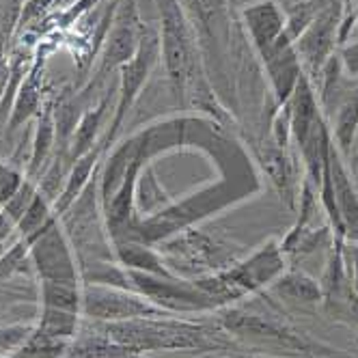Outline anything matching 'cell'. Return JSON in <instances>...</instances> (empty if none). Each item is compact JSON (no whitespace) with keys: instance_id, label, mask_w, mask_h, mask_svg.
Returning <instances> with one entry per match:
<instances>
[{"instance_id":"13","label":"cell","mask_w":358,"mask_h":358,"mask_svg":"<svg viewBox=\"0 0 358 358\" xmlns=\"http://www.w3.org/2000/svg\"><path fill=\"white\" fill-rule=\"evenodd\" d=\"M41 73H43V61H35L31 73L24 78L17 95H15V104L11 113V127H17L27 121L33 113L39 110L41 104Z\"/></svg>"},{"instance_id":"15","label":"cell","mask_w":358,"mask_h":358,"mask_svg":"<svg viewBox=\"0 0 358 358\" xmlns=\"http://www.w3.org/2000/svg\"><path fill=\"white\" fill-rule=\"evenodd\" d=\"M67 358H143L141 354L127 350L104 335L80 339L69 352Z\"/></svg>"},{"instance_id":"25","label":"cell","mask_w":358,"mask_h":358,"mask_svg":"<svg viewBox=\"0 0 358 358\" xmlns=\"http://www.w3.org/2000/svg\"><path fill=\"white\" fill-rule=\"evenodd\" d=\"M24 255H27V244H15L7 255H3L0 257V278L15 272L24 262Z\"/></svg>"},{"instance_id":"12","label":"cell","mask_w":358,"mask_h":358,"mask_svg":"<svg viewBox=\"0 0 358 358\" xmlns=\"http://www.w3.org/2000/svg\"><path fill=\"white\" fill-rule=\"evenodd\" d=\"M270 289L278 298L289 300V302H300V304H317L320 300H324L322 285L317 280L298 270L283 272L270 285Z\"/></svg>"},{"instance_id":"4","label":"cell","mask_w":358,"mask_h":358,"mask_svg":"<svg viewBox=\"0 0 358 358\" xmlns=\"http://www.w3.org/2000/svg\"><path fill=\"white\" fill-rule=\"evenodd\" d=\"M145 31L141 29V24L136 20V11H134V3H123L117 20H115V27L108 33L106 41H104V52H101V63L97 69L95 80L89 83L87 91L91 87L97 85V80L104 78L106 73H110L117 67H123L127 61H132L134 55L138 52V45L143 39Z\"/></svg>"},{"instance_id":"14","label":"cell","mask_w":358,"mask_h":358,"mask_svg":"<svg viewBox=\"0 0 358 358\" xmlns=\"http://www.w3.org/2000/svg\"><path fill=\"white\" fill-rule=\"evenodd\" d=\"M356 132H358V87L343 97V101L337 108L332 143H337L339 151L350 153Z\"/></svg>"},{"instance_id":"6","label":"cell","mask_w":358,"mask_h":358,"mask_svg":"<svg viewBox=\"0 0 358 358\" xmlns=\"http://www.w3.org/2000/svg\"><path fill=\"white\" fill-rule=\"evenodd\" d=\"M162 11V55L169 69L171 80L177 87H184L190 67H192V52H190V37L182 11L177 7V0H160Z\"/></svg>"},{"instance_id":"7","label":"cell","mask_w":358,"mask_h":358,"mask_svg":"<svg viewBox=\"0 0 358 358\" xmlns=\"http://www.w3.org/2000/svg\"><path fill=\"white\" fill-rule=\"evenodd\" d=\"M220 324L240 337H255V339H266L276 345H285L289 350H300V352H311L313 345L309 339L300 337L296 330L285 326L270 315H259V313H248L244 309H231L220 317Z\"/></svg>"},{"instance_id":"19","label":"cell","mask_w":358,"mask_h":358,"mask_svg":"<svg viewBox=\"0 0 358 358\" xmlns=\"http://www.w3.org/2000/svg\"><path fill=\"white\" fill-rule=\"evenodd\" d=\"M95 160H97V153L95 151H89L85 153L83 158H78V162H76V169L71 171L69 179H67V186L57 203V212H65L69 210L71 203L78 199L83 194V188L87 186V179L91 175V169L95 166Z\"/></svg>"},{"instance_id":"10","label":"cell","mask_w":358,"mask_h":358,"mask_svg":"<svg viewBox=\"0 0 358 358\" xmlns=\"http://www.w3.org/2000/svg\"><path fill=\"white\" fill-rule=\"evenodd\" d=\"M160 52L158 48V41L156 37L151 35H143L141 39V45H138V52L134 55L132 61H127L123 67H121V89H119V106H117V115H115V121H113V134L119 130V125L127 113V108L132 106L134 97L138 95L147 73L151 71V65L156 63V57Z\"/></svg>"},{"instance_id":"1","label":"cell","mask_w":358,"mask_h":358,"mask_svg":"<svg viewBox=\"0 0 358 358\" xmlns=\"http://www.w3.org/2000/svg\"><path fill=\"white\" fill-rule=\"evenodd\" d=\"M104 337L110 341L132 350L136 354L156 352V350H188V348H206V335L199 328L186 324L171 322H153L149 317L108 322L104 328Z\"/></svg>"},{"instance_id":"18","label":"cell","mask_w":358,"mask_h":358,"mask_svg":"<svg viewBox=\"0 0 358 358\" xmlns=\"http://www.w3.org/2000/svg\"><path fill=\"white\" fill-rule=\"evenodd\" d=\"M65 352H67V341L50 337L37 328L35 332H31V337L20 348H15V354L11 358H61Z\"/></svg>"},{"instance_id":"5","label":"cell","mask_w":358,"mask_h":358,"mask_svg":"<svg viewBox=\"0 0 358 358\" xmlns=\"http://www.w3.org/2000/svg\"><path fill=\"white\" fill-rule=\"evenodd\" d=\"M339 24L341 9L337 5H328V9L317 13L313 22L306 27V31L296 39L294 50L300 59V65H304L311 73H320L326 61L332 57Z\"/></svg>"},{"instance_id":"20","label":"cell","mask_w":358,"mask_h":358,"mask_svg":"<svg viewBox=\"0 0 358 358\" xmlns=\"http://www.w3.org/2000/svg\"><path fill=\"white\" fill-rule=\"evenodd\" d=\"M108 106V97L101 99V104L97 108H91L78 123L73 132V158H83L85 153L91 151L93 145V136L97 132V127L101 123V117H104V110Z\"/></svg>"},{"instance_id":"8","label":"cell","mask_w":358,"mask_h":358,"mask_svg":"<svg viewBox=\"0 0 358 358\" xmlns=\"http://www.w3.org/2000/svg\"><path fill=\"white\" fill-rule=\"evenodd\" d=\"M283 272H285V252L280 250V244L270 240L259 250H255L246 262L234 266L231 270H227L222 274L231 280L234 287L242 296H246L266 285H272Z\"/></svg>"},{"instance_id":"23","label":"cell","mask_w":358,"mask_h":358,"mask_svg":"<svg viewBox=\"0 0 358 358\" xmlns=\"http://www.w3.org/2000/svg\"><path fill=\"white\" fill-rule=\"evenodd\" d=\"M55 110L52 104H45L39 117V125H37V136H35V147H33V160H31V173H37L41 162L45 160L50 145L55 141Z\"/></svg>"},{"instance_id":"29","label":"cell","mask_w":358,"mask_h":358,"mask_svg":"<svg viewBox=\"0 0 358 358\" xmlns=\"http://www.w3.org/2000/svg\"><path fill=\"white\" fill-rule=\"evenodd\" d=\"M356 7H358V0H356ZM356 11H358V9H356Z\"/></svg>"},{"instance_id":"16","label":"cell","mask_w":358,"mask_h":358,"mask_svg":"<svg viewBox=\"0 0 358 358\" xmlns=\"http://www.w3.org/2000/svg\"><path fill=\"white\" fill-rule=\"evenodd\" d=\"M117 255L119 262L127 268V270H138V272H147V274H156V276H173L164 266L162 259L156 252L141 246V244H119L117 246Z\"/></svg>"},{"instance_id":"22","label":"cell","mask_w":358,"mask_h":358,"mask_svg":"<svg viewBox=\"0 0 358 358\" xmlns=\"http://www.w3.org/2000/svg\"><path fill=\"white\" fill-rule=\"evenodd\" d=\"M264 169L268 171L270 179L278 186V190L285 196H292V186H294V171L292 162L285 156V151L280 149H268L264 153Z\"/></svg>"},{"instance_id":"11","label":"cell","mask_w":358,"mask_h":358,"mask_svg":"<svg viewBox=\"0 0 358 358\" xmlns=\"http://www.w3.org/2000/svg\"><path fill=\"white\" fill-rule=\"evenodd\" d=\"M246 31L259 50V55L266 57L276 39L285 31V13L278 7L276 0H257L242 13Z\"/></svg>"},{"instance_id":"27","label":"cell","mask_w":358,"mask_h":358,"mask_svg":"<svg viewBox=\"0 0 358 358\" xmlns=\"http://www.w3.org/2000/svg\"><path fill=\"white\" fill-rule=\"evenodd\" d=\"M7 83H9V63H7L5 50H3V39H0V101L5 97Z\"/></svg>"},{"instance_id":"2","label":"cell","mask_w":358,"mask_h":358,"mask_svg":"<svg viewBox=\"0 0 358 358\" xmlns=\"http://www.w3.org/2000/svg\"><path fill=\"white\" fill-rule=\"evenodd\" d=\"M83 311L91 320L99 322H123L138 317H158L169 311L147 300L143 294L127 289H115L104 285H89L83 294Z\"/></svg>"},{"instance_id":"26","label":"cell","mask_w":358,"mask_h":358,"mask_svg":"<svg viewBox=\"0 0 358 358\" xmlns=\"http://www.w3.org/2000/svg\"><path fill=\"white\" fill-rule=\"evenodd\" d=\"M194 5L199 9V15L203 20H216L224 11V0H194Z\"/></svg>"},{"instance_id":"24","label":"cell","mask_w":358,"mask_h":358,"mask_svg":"<svg viewBox=\"0 0 358 358\" xmlns=\"http://www.w3.org/2000/svg\"><path fill=\"white\" fill-rule=\"evenodd\" d=\"M20 186H22L20 173L9 169V166L0 164V203H3V206L20 190Z\"/></svg>"},{"instance_id":"28","label":"cell","mask_w":358,"mask_h":358,"mask_svg":"<svg viewBox=\"0 0 358 358\" xmlns=\"http://www.w3.org/2000/svg\"><path fill=\"white\" fill-rule=\"evenodd\" d=\"M352 287L358 294V248H354L352 255Z\"/></svg>"},{"instance_id":"21","label":"cell","mask_w":358,"mask_h":358,"mask_svg":"<svg viewBox=\"0 0 358 358\" xmlns=\"http://www.w3.org/2000/svg\"><path fill=\"white\" fill-rule=\"evenodd\" d=\"M76 328H78V313L52 309V306H45V309H43L39 330L45 332V335L67 341L69 337L76 335Z\"/></svg>"},{"instance_id":"9","label":"cell","mask_w":358,"mask_h":358,"mask_svg":"<svg viewBox=\"0 0 358 358\" xmlns=\"http://www.w3.org/2000/svg\"><path fill=\"white\" fill-rule=\"evenodd\" d=\"M33 259L43 276V280H59V283H76V266L69 246L59 234L55 222L50 220L33 238Z\"/></svg>"},{"instance_id":"3","label":"cell","mask_w":358,"mask_h":358,"mask_svg":"<svg viewBox=\"0 0 358 358\" xmlns=\"http://www.w3.org/2000/svg\"><path fill=\"white\" fill-rule=\"evenodd\" d=\"M127 278L132 285L153 304H158L164 311H194V309H210L218 302L201 292L196 285L190 287L184 280L175 276H156L138 270H127Z\"/></svg>"},{"instance_id":"17","label":"cell","mask_w":358,"mask_h":358,"mask_svg":"<svg viewBox=\"0 0 358 358\" xmlns=\"http://www.w3.org/2000/svg\"><path fill=\"white\" fill-rule=\"evenodd\" d=\"M43 294V306H52V309L78 313L83 306V296L76 287V283H59V280H43L41 283Z\"/></svg>"}]
</instances>
